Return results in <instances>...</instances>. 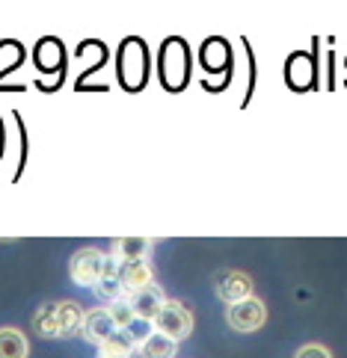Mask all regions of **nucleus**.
Listing matches in <instances>:
<instances>
[{"label":"nucleus","instance_id":"nucleus-5","mask_svg":"<svg viewBox=\"0 0 347 358\" xmlns=\"http://www.w3.org/2000/svg\"><path fill=\"white\" fill-rule=\"evenodd\" d=\"M116 335V323L107 308H93V311H83V323H81V338L89 343H104L107 338Z\"/></svg>","mask_w":347,"mask_h":358},{"label":"nucleus","instance_id":"nucleus-2","mask_svg":"<svg viewBox=\"0 0 347 358\" xmlns=\"http://www.w3.org/2000/svg\"><path fill=\"white\" fill-rule=\"evenodd\" d=\"M264 320H267V308H264V302L255 296L226 308V323L235 331H243V335H247V331H259L264 326Z\"/></svg>","mask_w":347,"mask_h":358},{"label":"nucleus","instance_id":"nucleus-15","mask_svg":"<svg viewBox=\"0 0 347 358\" xmlns=\"http://www.w3.org/2000/svg\"><path fill=\"white\" fill-rule=\"evenodd\" d=\"M110 317H113V323H116V329H128V326H131L134 323V308H131V302H128V299H116L113 305H110Z\"/></svg>","mask_w":347,"mask_h":358},{"label":"nucleus","instance_id":"nucleus-8","mask_svg":"<svg viewBox=\"0 0 347 358\" xmlns=\"http://www.w3.org/2000/svg\"><path fill=\"white\" fill-rule=\"evenodd\" d=\"M119 281H122V287L128 293L151 285V266H149V261H128V264H122L119 266Z\"/></svg>","mask_w":347,"mask_h":358},{"label":"nucleus","instance_id":"nucleus-11","mask_svg":"<svg viewBox=\"0 0 347 358\" xmlns=\"http://www.w3.org/2000/svg\"><path fill=\"white\" fill-rule=\"evenodd\" d=\"M27 352H30V343L21 329H12V326L0 329V358H27Z\"/></svg>","mask_w":347,"mask_h":358},{"label":"nucleus","instance_id":"nucleus-6","mask_svg":"<svg viewBox=\"0 0 347 358\" xmlns=\"http://www.w3.org/2000/svg\"><path fill=\"white\" fill-rule=\"evenodd\" d=\"M217 296H220L226 305H235L252 296V278L247 273H223L220 281H217Z\"/></svg>","mask_w":347,"mask_h":358},{"label":"nucleus","instance_id":"nucleus-10","mask_svg":"<svg viewBox=\"0 0 347 358\" xmlns=\"http://www.w3.org/2000/svg\"><path fill=\"white\" fill-rule=\"evenodd\" d=\"M81 323H83L81 305H77V302H57V326H60V338L81 335Z\"/></svg>","mask_w":347,"mask_h":358},{"label":"nucleus","instance_id":"nucleus-7","mask_svg":"<svg viewBox=\"0 0 347 358\" xmlns=\"http://www.w3.org/2000/svg\"><path fill=\"white\" fill-rule=\"evenodd\" d=\"M161 66H166V69H161V78L170 83V86H182V80H184V54H182V45L178 42H170V48L161 54Z\"/></svg>","mask_w":347,"mask_h":358},{"label":"nucleus","instance_id":"nucleus-9","mask_svg":"<svg viewBox=\"0 0 347 358\" xmlns=\"http://www.w3.org/2000/svg\"><path fill=\"white\" fill-rule=\"evenodd\" d=\"M151 249V240L146 237H122L113 243V255L119 264H128V261H146V255Z\"/></svg>","mask_w":347,"mask_h":358},{"label":"nucleus","instance_id":"nucleus-16","mask_svg":"<svg viewBox=\"0 0 347 358\" xmlns=\"http://www.w3.org/2000/svg\"><path fill=\"white\" fill-rule=\"evenodd\" d=\"M125 331H128V335H131L134 347H140V343H143V341H149V338L154 335V326H151V323H146V320H134V323L128 326Z\"/></svg>","mask_w":347,"mask_h":358},{"label":"nucleus","instance_id":"nucleus-3","mask_svg":"<svg viewBox=\"0 0 347 358\" xmlns=\"http://www.w3.org/2000/svg\"><path fill=\"white\" fill-rule=\"evenodd\" d=\"M104 261H107V255L98 252V249H81V252H74V258L69 264V273L74 278V285L95 287L98 281H101V273H104Z\"/></svg>","mask_w":347,"mask_h":358},{"label":"nucleus","instance_id":"nucleus-17","mask_svg":"<svg viewBox=\"0 0 347 358\" xmlns=\"http://www.w3.org/2000/svg\"><path fill=\"white\" fill-rule=\"evenodd\" d=\"M294 358H332V352L324 347V343H306L294 352Z\"/></svg>","mask_w":347,"mask_h":358},{"label":"nucleus","instance_id":"nucleus-4","mask_svg":"<svg viewBox=\"0 0 347 358\" xmlns=\"http://www.w3.org/2000/svg\"><path fill=\"white\" fill-rule=\"evenodd\" d=\"M128 302H131V308H134V317H137V320H146V323H154V317L161 314L166 296H163V290L151 281V285L134 290L131 296H128Z\"/></svg>","mask_w":347,"mask_h":358},{"label":"nucleus","instance_id":"nucleus-12","mask_svg":"<svg viewBox=\"0 0 347 358\" xmlns=\"http://www.w3.org/2000/svg\"><path fill=\"white\" fill-rule=\"evenodd\" d=\"M131 352H134V341L125 329H116V335L98 347V358H131Z\"/></svg>","mask_w":347,"mask_h":358},{"label":"nucleus","instance_id":"nucleus-1","mask_svg":"<svg viewBox=\"0 0 347 358\" xmlns=\"http://www.w3.org/2000/svg\"><path fill=\"white\" fill-rule=\"evenodd\" d=\"M154 331H161L163 338H170V341H184L190 338V331H193V314L184 308L182 302H175V299H166L163 302V308L161 314L154 317Z\"/></svg>","mask_w":347,"mask_h":358},{"label":"nucleus","instance_id":"nucleus-13","mask_svg":"<svg viewBox=\"0 0 347 358\" xmlns=\"http://www.w3.org/2000/svg\"><path fill=\"white\" fill-rule=\"evenodd\" d=\"M140 355L143 358H172L175 355V341L163 338L161 331H154L149 341L140 343Z\"/></svg>","mask_w":347,"mask_h":358},{"label":"nucleus","instance_id":"nucleus-14","mask_svg":"<svg viewBox=\"0 0 347 358\" xmlns=\"http://www.w3.org/2000/svg\"><path fill=\"white\" fill-rule=\"evenodd\" d=\"M33 326L42 338H60V326H57V302L42 305L33 317Z\"/></svg>","mask_w":347,"mask_h":358}]
</instances>
